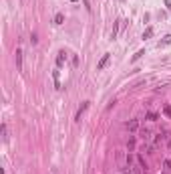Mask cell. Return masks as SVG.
<instances>
[{"mask_svg":"<svg viewBox=\"0 0 171 174\" xmlns=\"http://www.w3.org/2000/svg\"><path fill=\"white\" fill-rule=\"evenodd\" d=\"M165 6H167V8H171V0H165Z\"/></svg>","mask_w":171,"mask_h":174,"instance_id":"cell-18","label":"cell"},{"mask_svg":"<svg viewBox=\"0 0 171 174\" xmlns=\"http://www.w3.org/2000/svg\"><path fill=\"white\" fill-rule=\"evenodd\" d=\"M89 105H91V101H83V103H81V107L77 109V114H75V121H81V118H83V114L89 109Z\"/></svg>","mask_w":171,"mask_h":174,"instance_id":"cell-1","label":"cell"},{"mask_svg":"<svg viewBox=\"0 0 171 174\" xmlns=\"http://www.w3.org/2000/svg\"><path fill=\"white\" fill-rule=\"evenodd\" d=\"M119 22H121V20H117V22L113 24V33H111V39H113V40L117 39V33H119Z\"/></svg>","mask_w":171,"mask_h":174,"instance_id":"cell-9","label":"cell"},{"mask_svg":"<svg viewBox=\"0 0 171 174\" xmlns=\"http://www.w3.org/2000/svg\"><path fill=\"white\" fill-rule=\"evenodd\" d=\"M127 130H129V132H137V130H139V120L127 121Z\"/></svg>","mask_w":171,"mask_h":174,"instance_id":"cell-4","label":"cell"},{"mask_svg":"<svg viewBox=\"0 0 171 174\" xmlns=\"http://www.w3.org/2000/svg\"><path fill=\"white\" fill-rule=\"evenodd\" d=\"M30 40H32V45H36V43H38V39H36V34L32 33V37H30Z\"/></svg>","mask_w":171,"mask_h":174,"instance_id":"cell-16","label":"cell"},{"mask_svg":"<svg viewBox=\"0 0 171 174\" xmlns=\"http://www.w3.org/2000/svg\"><path fill=\"white\" fill-rule=\"evenodd\" d=\"M149 37H153V28H145V33H143V39H149Z\"/></svg>","mask_w":171,"mask_h":174,"instance_id":"cell-12","label":"cell"},{"mask_svg":"<svg viewBox=\"0 0 171 174\" xmlns=\"http://www.w3.org/2000/svg\"><path fill=\"white\" fill-rule=\"evenodd\" d=\"M127 146H129V150H133V148H135V140H129V144H127Z\"/></svg>","mask_w":171,"mask_h":174,"instance_id":"cell-17","label":"cell"},{"mask_svg":"<svg viewBox=\"0 0 171 174\" xmlns=\"http://www.w3.org/2000/svg\"><path fill=\"white\" fill-rule=\"evenodd\" d=\"M145 120H149V121H157V120H159V114H155V111H147Z\"/></svg>","mask_w":171,"mask_h":174,"instance_id":"cell-6","label":"cell"},{"mask_svg":"<svg viewBox=\"0 0 171 174\" xmlns=\"http://www.w3.org/2000/svg\"><path fill=\"white\" fill-rule=\"evenodd\" d=\"M0 132H2V140L8 142V127H6V124H2V126H0Z\"/></svg>","mask_w":171,"mask_h":174,"instance_id":"cell-7","label":"cell"},{"mask_svg":"<svg viewBox=\"0 0 171 174\" xmlns=\"http://www.w3.org/2000/svg\"><path fill=\"white\" fill-rule=\"evenodd\" d=\"M143 55H145V51H143V49H141V51H137V53H135V55H133V63H135V61H139V59H141V57H143Z\"/></svg>","mask_w":171,"mask_h":174,"instance_id":"cell-11","label":"cell"},{"mask_svg":"<svg viewBox=\"0 0 171 174\" xmlns=\"http://www.w3.org/2000/svg\"><path fill=\"white\" fill-rule=\"evenodd\" d=\"M163 168H165V170H171V160H165L163 162Z\"/></svg>","mask_w":171,"mask_h":174,"instance_id":"cell-15","label":"cell"},{"mask_svg":"<svg viewBox=\"0 0 171 174\" xmlns=\"http://www.w3.org/2000/svg\"><path fill=\"white\" fill-rule=\"evenodd\" d=\"M63 20H65V14L59 12L56 16H54V24H63Z\"/></svg>","mask_w":171,"mask_h":174,"instance_id":"cell-10","label":"cell"},{"mask_svg":"<svg viewBox=\"0 0 171 174\" xmlns=\"http://www.w3.org/2000/svg\"><path fill=\"white\" fill-rule=\"evenodd\" d=\"M14 61H16V69H18V71H22V49H16Z\"/></svg>","mask_w":171,"mask_h":174,"instance_id":"cell-2","label":"cell"},{"mask_svg":"<svg viewBox=\"0 0 171 174\" xmlns=\"http://www.w3.org/2000/svg\"><path fill=\"white\" fill-rule=\"evenodd\" d=\"M165 45H171V34H165L163 39L159 40V47H165Z\"/></svg>","mask_w":171,"mask_h":174,"instance_id":"cell-8","label":"cell"},{"mask_svg":"<svg viewBox=\"0 0 171 174\" xmlns=\"http://www.w3.org/2000/svg\"><path fill=\"white\" fill-rule=\"evenodd\" d=\"M169 150H171V142H169Z\"/></svg>","mask_w":171,"mask_h":174,"instance_id":"cell-19","label":"cell"},{"mask_svg":"<svg viewBox=\"0 0 171 174\" xmlns=\"http://www.w3.org/2000/svg\"><path fill=\"white\" fill-rule=\"evenodd\" d=\"M163 114L167 115V118H171V105H165L163 107Z\"/></svg>","mask_w":171,"mask_h":174,"instance_id":"cell-14","label":"cell"},{"mask_svg":"<svg viewBox=\"0 0 171 174\" xmlns=\"http://www.w3.org/2000/svg\"><path fill=\"white\" fill-rule=\"evenodd\" d=\"M109 59H111V55H109V53L103 55V59H101V61H99V65H97V71H103V69H105V65L109 63Z\"/></svg>","mask_w":171,"mask_h":174,"instance_id":"cell-3","label":"cell"},{"mask_svg":"<svg viewBox=\"0 0 171 174\" xmlns=\"http://www.w3.org/2000/svg\"><path fill=\"white\" fill-rule=\"evenodd\" d=\"M149 136H151L149 130H141V138H143V140H149Z\"/></svg>","mask_w":171,"mask_h":174,"instance_id":"cell-13","label":"cell"},{"mask_svg":"<svg viewBox=\"0 0 171 174\" xmlns=\"http://www.w3.org/2000/svg\"><path fill=\"white\" fill-rule=\"evenodd\" d=\"M65 63H66V53H65V51H60L59 57H56V65H59V67H63Z\"/></svg>","mask_w":171,"mask_h":174,"instance_id":"cell-5","label":"cell"}]
</instances>
